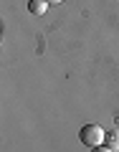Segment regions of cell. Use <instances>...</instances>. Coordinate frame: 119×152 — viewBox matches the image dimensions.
I'll return each instance as SVG.
<instances>
[{
    "label": "cell",
    "instance_id": "1",
    "mask_svg": "<svg viewBox=\"0 0 119 152\" xmlns=\"http://www.w3.org/2000/svg\"><path fill=\"white\" fill-rule=\"evenodd\" d=\"M104 137H107V132L99 124H84L81 129H79V142H81L84 147H89V150L104 145Z\"/></svg>",
    "mask_w": 119,
    "mask_h": 152
},
{
    "label": "cell",
    "instance_id": "2",
    "mask_svg": "<svg viewBox=\"0 0 119 152\" xmlns=\"http://www.w3.org/2000/svg\"><path fill=\"white\" fill-rule=\"evenodd\" d=\"M28 10H31L33 15H46L48 3H46V0H28Z\"/></svg>",
    "mask_w": 119,
    "mask_h": 152
},
{
    "label": "cell",
    "instance_id": "3",
    "mask_svg": "<svg viewBox=\"0 0 119 152\" xmlns=\"http://www.w3.org/2000/svg\"><path fill=\"white\" fill-rule=\"evenodd\" d=\"M104 145H107L109 150L119 152V129H112V132H107V137H104Z\"/></svg>",
    "mask_w": 119,
    "mask_h": 152
},
{
    "label": "cell",
    "instance_id": "4",
    "mask_svg": "<svg viewBox=\"0 0 119 152\" xmlns=\"http://www.w3.org/2000/svg\"><path fill=\"white\" fill-rule=\"evenodd\" d=\"M91 152H114V150H109V147L107 145H99V147H94V150Z\"/></svg>",
    "mask_w": 119,
    "mask_h": 152
},
{
    "label": "cell",
    "instance_id": "5",
    "mask_svg": "<svg viewBox=\"0 0 119 152\" xmlns=\"http://www.w3.org/2000/svg\"><path fill=\"white\" fill-rule=\"evenodd\" d=\"M46 3H48V5H56V3H64V0H46Z\"/></svg>",
    "mask_w": 119,
    "mask_h": 152
}]
</instances>
